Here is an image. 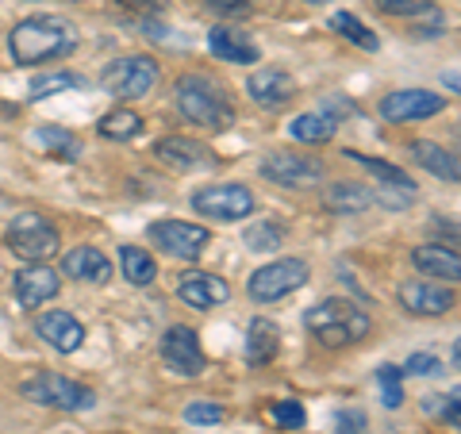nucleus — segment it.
<instances>
[{"label":"nucleus","mask_w":461,"mask_h":434,"mask_svg":"<svg viewBox=\"0 0 461 434\" xmlns=\"http://www.w3.org/2000/svg\"><path fill=\"white\" fill-rule=\"evenodd\" d=\"M77 23L66 16H27L12 27L8 35V54L16 58V66H42V62H58V58L77 50Z\"/></svg>","instance_id":"f257e3e1"},{"label":"nucleus","mask_w":461,"mask_h":434,"mask_svg":"<svg viewBox=\"0 0 461 434\" xmlns=\"http://www.w3.org/2000/svg\"><path fill=\"white\" fill-rule=\"evenodd\" d=\"M173 104L185 120L204 127V131H230L235 127V104H230L223 85L208 74H185L173 85Z\"/></svg>","instance_id":"f03ea898"},{"label":"nucleus","mask_w":461,"mask_h":434,"mask_svg":"<svg viewBox=\"0 0 461 434\" xmlns=\"http://www.w3.org/2000/svg\"><path fill=\"white\" fill-rule=\"evenodd\" d=\"M304 327L312 330L315 342L330 346V350H339V346H354L369 335V315L357 308L354 300H342V296H330L323 303H315V308L304 312Z\"/></svg>","instance_id":"7ed1b4c3"},{"label":"nucleus","mask_w":461,"mask_h":434,"mask_svg":"<svg viewBox=\"0 0 461 434\" xmlns=\"http://www.w3.org/2000/svg\"><path fill=\"white\" fill-rule=\"evenodd\" d=\"M8 250L23 258L27 266H50V258L62 250V235L58 227L39 212H20L8 223Z\"/></svg>","instance_id":"20e7f679"},{"label":"nucleus","mask_w":461,"mask_h":434,"mask_svg":"<svg viewBox=\"0 0 461 434\" xmlns=\"http://www.w3.org/2000/svg\"><path fill=\"white\" fill-rule=\"evenodd\" d=\"M23 400L39 403V408H54V411H89L96 408V393L89 384H77L62 377V373H32L20 384Z\"/></svg>","instance_id":"39448f33"},{"label":"nucleus","mask_w":461,"mask_h":434,"mask_svg":"<svg viewBox=\"0 0 461 434\" xmlns=\"http://www.w3.org/2000/svg\"><path fill=\"white\" fill-rule=\"evenodd\" d=\"M308 277H312V269H308L304 258H277V262H269V266L250 273L247 296L254 303H277L285 296H293L296 288H304Z\"/></svg>","instance_id":"423d86ee"},{"label":"nucleus","mask_w":461,"mask_h":434,"mask_svg":"<svg viewBox=\"0 0 461 434\" xmlns=\"http://www.w3.org/2000/svg\"><path fill=\"white\" fill-rule=\"evenodd\" d=\"M100 81H104L108 93L123 96V100L147 96L154 85H158V62H154L150 54H123V58H115V62L104 66Z\"/></svg>","instance_id":"0eeeda50"},{"label":"nucleus","mask_w":461,"mask_h":434,"mask_svg":"<svg viewBox=\"0 0 461 434\" xmlns=\"http://www.w3.org/2000/svg\"><path fill=\"white\" fill-rule=\"evenodd\" d=\"M193 212H200L204 220L230 223V220H247L254 212V193L247 185H208V189L193 193Z\"/></svg>","instance_id":"6e6552de"},{"label":"nucleus","mask_w":461,"mask_h":434,"mask_svg":"<svg viewBox=\"0 0 461 434\" xmlns=\"http://www.w3.org/2000/svg\"><path fill=\"white\" fill-rule=\"evenodd\" d=\"M258 173L266 181L281 185V189H315L323 181V162H315L308 154H288V150H273L258 162Z\"/></svg>","instance_id":"1a4fd4ad"},{"label":"nucleus","mask_w":461,"mask_h":434,"mask_svg":"<svg viewBox=\"0 0 461 434\" xmlns=\"http://www.w3.org/2000/svg\"><path fill=\"white\" fill-rule=\"evenodd\" d=\"M147 239L158 250H166L169 258H181V262H196V258L204 254V246L212 242L208 227L185 223V220H154L147 227Z\"/></svg>","instance_id":"9d476101"},{"label":"nucleus","mask_w":461,"mask_h":434,"mask_svg":"<svg viewBox=\"0 0 461 434\" xmlns=\"http://www.w3.org/2000/svg\"><path fill=\"white\" fill-rule=\"evenodd\" d=\"M162 361L169 366V373H177V377H200L208 366L204 350H200V339L193 327H169L162 335Z\"/></svg>","instance_id":"9b49d317"},{"label":"nucleus","mask_w":461,"mask_h":434,"mask_svg":"<svg viewBox=\"0 0 461 434\" xmlns=\"http://www.w3.org/2000/svg\"><path fill=\"white\" fill-rule=\"evenodd\" d=\"M446 108V96L430 89H396L381 96V115L388 123H408V120H430Z\"/></svg>","instance_id":"f8f14e48"},{"label":"nucleus","mask_w":461,"mask_h":434,"mask_svg":"<svg viewBox=\"0 0 461 434\" xmlns=\"http://www.w3.org/2000/svg\"><path fill=\"white\" fill-rule=\"evenodd\" d=\"M154 158L166 162L169 169H181V173H193V169H212L220 158H215L204 142L196 139H185V135H169V139H158L154 142Z\"/></svg>","instance_id":"ddd939ff"},{"label":"nucleus","mask_w":461,"mask_h":434,"mask_svg":"<svg viewBox=\"0 0 461 434\" xmlns=\"http://www.w3.org/2000/svg\"><path fill=\"white\" fill-rule=\"evenodd\" d=\"M12 288H16V300L23 312H35L42 308L47 300H54L62 293V277L50 269V266H23L16 277H12Z\"/></svg>","instance_id":"4468645a"},{"label":"nucleus","mask_w":461,"mask_h":434,"mask_svg":"<svg viewBox=\"0 0 461 434\" xmlns=\"http://www.w3.org/2000/svg\"><path fill=\"white\" fill-rule=\"evenodd\" d=\"M396 300L411 315H446L454 308V288L435 285V281H403L396 288Z\"/></svg>","instance_id":"2eb2a0df"},{"label":"nucleus","mask_w":461,"mask_h":434,"mask_svg":"<svg viewBox=\"0 0 461 434\" xmlns=\"http://www.w3.org/2000/svg\"><path fill=\"white\" fill-rule=\"evenodd\" d=\"M247 93H250L254 104L281 108V104H288V100L296 96V77L288 74V69H281V66H262V69H254V74L247 77Z\"/></svg>","instance_id":"dca6fc26"},{"label":"nucleus","mask_w":461,"mask_h":434,"mask_svg":"<svg viewBox=\"0 0 461 434\" xmlns=\"http://www.w3.org/2000/svg\"><path fill=\"white\" fill-rule=\"evenodd\" d=\"M35 335L42 342H50L58 354H77L81 346H85V327L77 323V315H69L62 308L42 312L39 320H35Z\"/></svg>","instance_id":"f3484780"},{"label":"nucleus","mask_w":461,"mask_h":434,"mask_svg":"<svg viewBox=\"0 0 461 434\" xmlns=\"http://www.w3.org/2000/svg\"><path fill=\"white\" fill-rule=\"evenodd\" d=\"M177 296L189 303V308H220V303L230 300V288L223 277H215V273H204V269H193L185 273V277L177 281Z\"/></svg>","instance_id":"a211bd4d"},{"label":"nucleus","mask_w":461,"mask_h":434,"mask_svg":"<svg viewBox=\"0 0 461 434\" xmlns=\"http://www.w3.org/2000/svg\"><path fill=\"white\" fill-rule=\"evenodd\" d=\"M62 273H66V277H74V281L108 285L112 281V262H108V254L96 250V246H77V250H66Z\"/></svg>","instance_id":"6ab92c4d"},{"label":"nucleus","mask_w":461,"mask_h":434,"mask_svg":"<svg viewBox=\"0 0 461 434\" xmlns=\"http://www.w3.org/2000/svg\"><path fill=\"white\" fill-rule=\"evenodd\" d=\"M411 266L420 273H427V277H438V281H457L461 277L457 246H442V242L415 246V250H411Z\"/></svg>","instance_id":"aec40b11"},{"label":"nucleus","mask_w":461,"mask_h":434,"mask_svg":"<svg viewBox=\"0 0 461 434\" xmlns=\"http://www.w3.org/2000/svg\"><path fill=\"white\" fill-rule=\"evenodd\" d=\"M208 47H212L215 58H223V62H230V66H254L258 58H262V50L254 47V39L235 32V27H212Z\"/></svg>","instance_id":"412c9836"},{"label":"nucleus","mask_w":461,"mask_h":434,"mask_svg":"<svg viewBox=\"0 0 461 434\" xmlns=\"http://www.w3.org/2000/svg\"><path fill=\"white\" fill-rule=\"evenodd\" d=\"M411 158L420 162L423 169H430L438 181H450V185H457L461 181V169H457V158L446 150V147H438V142H427V139H415L411 142Z\"/></svg>","instance_id":"4be33fe9"},{"label":"nucleus","mask_w":461,"mask_h":434,"mask_svg":"<svg viewBox=\"0 0 461 434\" xmlns=\"http://www.w3.org/2000/svg\"><path fill=\"white\" fill-rule=\"evenodd\" d=\"M323 208L335 212V215H357V212L373 208V193L366 189V185L339 181V185H330V189L323 193Z\"/></svg>","instance_id":"5701e85b"},{"label":"nucleus","mask_w":461,"mask_h":434,"mask_svg":"<svg viewBox=\"0 0 461 434\" xmlns=\"http://www.w3.org/2000/svg\"><path fill=\"white\" fill-rule=\"evenodd\" d=\"M32 142H35V147H42L47 154H54L58 162H77V154H81V139L74 131H66V127H54V123L35 127Z\"/></svg>","instance_id":"b1692460"},{"label":"nucleus","mask_w":461,"mask_h":434,"mask_svg":"<svg viewBox=\"0 0 461 434\" xmlns=\"http://www.w3.org/2000/svg\"><path fill=\"white\" fill-rule=\"evenodd\" d=\"M346 158L350 162H357L366 173H373V177L381 181V189H403V193H415L420 185H415L408 173H403L400 166H393V162H381V158H369V154H354V150H346Z\"/></svg>","instance_id":"393cba45"},{"label":"nucleus","mask_w":461,"mask_h":434,"mask_svg":"<svg viewBox=\"0 0 461 434\" xmlns=\"http://www.w3.org/2000/svg\"><path fill=\"white\" fill-rule=\"evenodd\" d=\"M277 346H281V335L269 320L250 323V330H247V361L250 366H266V361H273L277 357Z\"/></svg>","instance_id":"a878e982"},{"label":"nucleus","mask_w":461,"mask_h":434,"mask_svg":"<svg viewBox=\"0 0 461 434\" xmlns=\"http://www.w3.org/2000/svg\"><path fill=\"white\" fill-rule=\"evenodd\" d=\"M288 135H293L296 142H308V147H315V142H327V139H335V115L304 112V115H296V120L288 123Z\"/></svg>","instance_id":"bb28decb"},{"label":"nucleus","mask_w":461,"mask_h":434,"mask_svg":"<svg viewBox=\"0 0 461 434\" xmlns=\"http://www.w3.org/2000/svg\"><path fill=\"white\" fill-rule=\"evenodd\" d=\"M120 266H123V277L131 281L135 288H147L158 277L154 258L147 250H139V246H120Z\"/></svg>","instance_id":"cd10ccee"},{"label":"nucleus","mask_w":461,"mask_h":434,"mask_svg":"<svg viewBox=\"0 0 461 434\" xmlns=\"http://www.w3.org/2000/svg\"><path fill=\"white\" fill-rule=\"evenodd\" d=\"M96 127H100V135H104V139L127 142V139H135V135L142 131V120H139V112H131V108H115V112H108Z\"/></svg>","instance_id":"c85d7f7f"},{"label":"nucleus","mask_w":461,"mask_h":434,"mask_svg":"<svg viewBox=\"0 0 461 434\" xmlns=\"http://www.w3.org/2000/svg\"><path fill=\"white\" fill-rule=\"evenodd\" d=\"M330 27H335L342 39H350L354 47H362V50H377L381 47V39L373 35L357 16H350V12H339V16H330Z\"/></svg>","instance_id":"c756f323"},{"label":"nucleus","mask_w":461,"mask_h":434,"mask_svg":"<svg viewBox=\"0 0 461 434\" xmlns=\"http://www.w3.org/2000/svg\"><path fill=\"white\" fill-rule=\"evenodd\" d=\"M81 77L77 74H69V69H58V74H39L32 81V100H47V96H58V93H69V89H81Z\"/></svg>","instance_id":"7c9ffc66"},{"label":"nucleus","mask_w":461,"mask_h":434,"mask_svg":"<svg viewBox=\"0 0 461 434\" xmlns=\"http://www.w3.org/2000/svg\"><path fill=\"white\" fill-rule=\"evenodd\" d=\"M242 242H247L254 254H269V250H281V242H285V231H281L277 223L262 220V223H250L247 231H242Z\"/></svg>","instance_id":"2f4dec72"},{"label":"nucleus","mask_w":461,"mask_h":434,"mask_svg":"<svg viewBox=\"0 0 461 434\" xmlns=\"http://www.w3.org/2000/svg\"><path fill=\"white\" fill-rule=\"evenodd\" d=\"M269 419L281 430H300L308 423V411H304V403L300 400H277V403H269Z\"/></svg>","instance_id":"473e14b6"},{"label":"nucleus","mask_w":461,"mask_h":434,"mask_svg":"<svg viewBox=\"0 0 461 434\" xmlns=\"http://www.w3.org/2000/svg\"><path fill=\"white\" fill-rule=\"evenodd\" d=\"M377 384H381V400H384V408H400L403 403V373L400 366H381L377 369Z\"/></svg>","instance_id":"72a5a7b5"},{"label":"nucleus","mask_w":461,"mask_h":434,"mask_svg":"<svg viewBox=\"0 0 461 434\" xmlns=\"http://www.w3.org/2000/svg\"><path fill=\"white\" fill-rule=\"evenodd\" d=\"M185 423L215 427V423H223V408L220 403H212V400H193V403H185Z\"/></svg>","instance_id":"f704fd0d"},{"label":"nucleus","mask_w":461,"mask_h":434,"mask_svg":"<svg viewBox=\"0 0 461 434\" xmlns=\"http://www.w3.org/2000/svg\"><path fill=\"white\" fill-rule=\"evenodd\" d=\"M384 16H427L435 0H373Z\"/></svg>","instance_id":"c9c22d12"},{"label":"nucleus","mask_w":461,"mask_h":434,"mask_svg":"<svg viewBox=\"0 0 461 434\" xmlns=\"http://www.w3.org/2000/svg\"><path fill=\"white\" fill-rule=\"evenodd\" d=\"M400 373H415V377H435V373H442V361L435 354H411L408 366H403Z\"/></svg>","instance_id":"e433bc0d"},{"label":"nucleus","mask_w":461,"mask_h":434,"mask_svg":"<svg viewBox=\"0 0 461 434\" xmlns=\"http://www.w3.org/2000/svg\"><path fill=\"white\" fill-rule=\"evenodd\" d=\"M423 408H427L430 415L450 419V427H457V393H450V400H446V396H427Z\"/></svg>","instance_id":"4c0bfd02"},{"label":"nucleus","mask_w":461,"mask_h":434,"mask_svg":"<svg viewBox=\"0 0 461 434\" xmlns=\"http://www.w3.org/2000/svg\"><path fill=\"white\" fill-rule=\"evenodd\" d=\"M366 415L362 411H350V408H342L335 415V434H366Z\"/></svg>","instance_id":"58836bf2"},{"label":"nucleus","mask_w":461,"mask_h":434,"mask_svg":"<svg viewBox=\"0 0 461 434\" xmlns=\"http://www.w3.org/2000/svg\"><path fill=\"white\" fill-rule=\"evenodd\" d=\"M411 200H415V193H403V189H381V193H373V204H384V208H393V212L408 208Z\"/></svg>","instance_id":"ea45409f"},{"label":"nucleus","mask_w":461,"mask_h":434,"mask_svg":"<svg viewBox=\"0 0 461 434\" xmlns=\"http://www.w3.org/2000/svg\"><path fill=\"white\" fill-rule=\"evenodd\" d=\"M120 8H127V12H139L142 20L147 16H162L166 12V0H115Z\"/></svg>","instance_id":"a19ab883"},{"label":"nucleus","mask_w":461,"mask_h":434,"mask_svg":"<svg viewBox=\"0 0 461 434\" xmlns=\"http://www.w3.org/2000/svg\"><path fill=\"white\" fill-rule=\"evenodd\" d=\"M204 8L220 12V16H239V12H250V0H200Z\"/></svg>","instance_id":"79ce46f5"},{"label":"nucleus","mask_w":461,"mask_h":434,"mask_svg":"<svg viewBox=\"0 0 461 434\" xmlns=\"http://www.w3.org/2000/svg\"><path fill=\"white\" fill-rule=\"evenodd\" d=\"M427 16H430V23H415V27H411V35H415V39H438V32L446 27L442 12H435V8H430Z\"/></svg>","instance_id":"37998d69"},{"label":"nucleus","mask_w":461,"mask_h":434,"mask_svg":"<svg viewBox=\"0 0 461 434\" xmlns=\"http://www.w3.org/2000/svg\"><path fill=\"white\" fill-rule=\"evenodd\" d=\"M308 5H327V0H308Z\"/></svg>","instance_id":"c03bdc74"},{"label":"nucleus","mask_w":461,"mask_h":434,"mask_svg":"<svg viewBox=\"0 0 461 434\" xmlns=\"http://www.w3.org/2000/svg\"><path fill=\"white\" fill-rule=\"evenodd\" d=\"M0 208H5V196H0Z\"/></svg>","instance_id":"a18cd8bd"}]
</instances>
